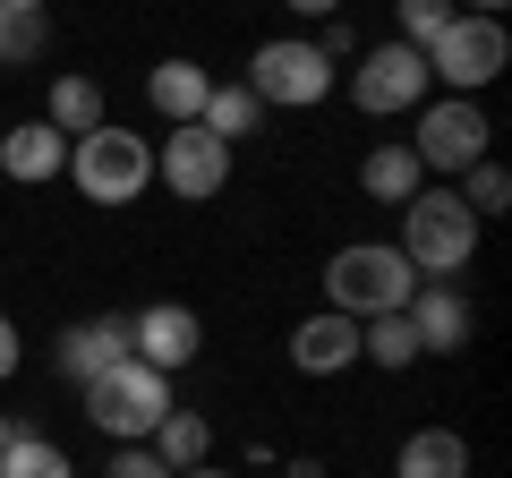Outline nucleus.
Instances as JSON below:
<instances>
[{"label": "nucleus", "instance_id": "nucleus-1", "mask_svg": "<svg viewBox=\"0 0 512 478\" xmlns=\"http://www.w3.org/2000/svg\"><path fill=\"white\" fill-rule=\"evenodd\" d=\"M478 231H487V222H478L453 188H419V197L402 205V239H393V248L410 257V274H419V282H453V274H470Z\"/></svg>", "mask_w": 512, "mask_h": 478}, {"label": "nucleus", "instance_id": "nucleus-2", "mask_svg": "<svg viewBox=\"0 0 512 478\" xmlns=\"http://www.w3.org/2000/svg\"><path fill=\"white\" fill-rule=\"evenodd\" d=\"M410 291H419V274H410V257L393 248V239H350V248H333L325 265V308L342 316H402Z\"/></svg>", "mask_w": 512, "mask_h": 478}, {"label": "nucleus", "instance_id": "nucleus-3", "mask_svg": "<svg viewBox=\"0 0 512 478\" xmlns=\"http://www.w3.org/2000/svg\"><path fill=\"white\" fill-rule=\"evenodd\" d=\"M69 180H77V197H86V205H137L154 188V137L120 129V120L69 137Z\"/></svg>", "mask_w": 512, "mask_h": 478}, {"label": "nucleus", "instance_id": "nucleus-4", "mask_svg": "<svg viewBox=\"0 0 512 478\" xmlns=\"http://www.w3.org/2000/svg\"><path fill=\"white\" fill-rule=\"evenodd\" d=\"M77 393H86V419L103 427L111 444H146L154 419L171 410V376L146 368V359H120V368H103L94 385H77Z\"/></svg>", "mask_w": 512, "mask_h": 478}, {"label": "nucleus", "instance_id": "nucleus-5", "mask_svg": "<svg viewBox=\"0 0 512 478\" xmlns=\"http://www.w3.org/2000/svg\"><path fill=\"white\" fill-rule=\"evenodd\" d=\"M504 60H512L504 18H470V9H453V26L427 43V86H444V94H487L495 77H504Z\"/></svg>", "mask_w": 512, "mask_h": 478}, {"label": "nucleus", "instance_id": "nucleus-6", "mask_svg": "<svg viewBox=\"0 0 512 478\" xmlns=\"http://www.w3.org/2000/svg\"><path fill=\"white\" fill-rule=\"evenodd\" d=\"M333 77H342V69H333L308 35H274V43H256V60H248L239 86H248L256 103H274V111H308V103L333 94Z\"/></svg>", "mask_w": 512, "mask_h": 478}, {"label": "nucleus", "instance_id": "nucleus-7", "mask_svg": "<svg viewBox=\"0 0 512 478\" xmlns=\"http://www.w3.org/2000/svg\"><path fill=\"white\" fill-rule=\"evenodd\" d=\"M487 111H478V94H436V103H419V137H410V154H419V171H444V180H461L470 163H487Z\"/></svg>", "mask_w": 512, "mask_h": 478}, {"label": "nucleus", "instance_id": "nucleus-8", "mask_svg": "<svg viewBox=\"0 0 512 478\" xmlns=\"http://www.w3.org/2000/svg\"><path fill=\"white\" fill-rule=\"evenodd\" d=\"M350 103H359L367 120L419 111L427 103V52H410V43H367V52L350 60Z\"/></svg>", "mask_w": 512, "mask_h": 478}, {"label": "nucleus", "instance_id": "nucleus-9", "mask_svg": "<svg viewBox=\"0 0 512 478\" xmlns=\"http://www.w3.org/2000/svg\"><path fill=\"white\" fill-rule=\"evenodd\" d=\"M154 180H163L180 205H205V197H222V188H231V146H222V137H205L197 120H188V129H171L163 146H154Z\"/></svg>", "mask_w": 512, "mask_h": 478}, {"label": "nucleus", "instance_id": "nucleus-10", "mask_svg": "<svg viewBox=\"0 0 512 478\" xmlns=\"http://www.w3.org/2000/svg\"><path fill=\"white\" fill-rule=\"evenodd\" d=\"M197 350H205V325H197V308H180V299H154V308L128 316V359H146V368L180 376Z\"/></svg>", "mask_w": 512, "mask_h": 478}, {"label": "nucleus", "instance_id": "nucleus-11", "mask_svg": "<svg viewBox=\"0 0 512 478\" xmlns=\"http://www.w3.org/2000/svg\"><path fill=\"white\" fill-rule=\"evenodd\" d=\"M402 316L419 333V359H461V342H470V299H461V282H419Z\"/></svg>", "mask_w": 512, "mask_h": 478}, {"label": "nucleus", "instance_id": "nucleus-12", "mask_svg": "<svg viewBox=\"0 0 512 478\" xmlns=\"http://www.w3.org/2000/svg\"><path fill=\"white\" fill-rule=\"evenodd\" d=\"M291 368H299V376H342V368H359V316H342V308L299 316V325H291Z\"/></svg>", "mask_w": 512, "mask_h": 478}, {"label": "nucleus", "instance_id": "nucleus-13", "mask_svg": "<svg viewBox=\"0 0 512 478\" xmlns=\"http://www.w3.org/2000/svg\"><path fill=\"white\" fill-rule=\"evenodd\" d=\"M128 359V316H86V325H69L52 342V368L69 376V385H94L103 368H120Z\"/></svg>", "mask_w": 512, "mask_h": 478}, {"label": "nucleus", "instance_id": "nucleus-14", "mask_svg": "<svg viewBox=\"0 0 512 478\" xmlns=\"http://www.w3.org/2000/svg\"><path fill=\"white\" fill-rule=\"evenodd\" d=\"M0 171L18 188H43V180H60L69 171V137L52 129V120H18V129L0 137Z\"/></svg>", "mask_w": 512, "mask_h": 478}, {"label": "nucleus", "instance_id": "nucleus-15", "mask_svg": "<svg viewBox=\"0 0 512 478\" xmlns=\"http://www.w3.org/2000/svg\"><path fill=\"white\" fill-rule=\"evenodd\" d=\"M205 94H214V77H205L197 60H163V69L146 77V103L163 111V129H188V120L205 111Z\"/></svg>", "mask_w": 512, "mask_h": 478}, {"label": "nucleus", "instance_id": "nucleus-16", "mask_svg": "<svg viewBox=\"0 0 512 478\" xmlns=\"http://www.w3.org/2000/svg\"><path fill=\"white\" fill-rule=\"evenodd\" d=\"M146 444H154V461H163V470H197V461H214V427H205L197 410H180V402L154 419Z\"/></svg>", "mask_w": 512, "mask_h": 478}, {"label": "nucleus", "instance_id": "nucleus-17", "mask_svg": "<svg viewBox=\"0 0 512 478\" xmlns=\"http://www.w3.org/2000/svg\"><path fill=\"white\" fill-rule=\"evenodd\" d=\"M393 478H470V444L453 427H419L402 444V461H393Z\"/></svg>", "mask_w": 512, "mask_h": 478}, {"label": "nucleus", "instance_id": "nucleus-18", "mask_svg": "<svg viewBox=\"0 0 512 478\" xmlns=\"http://www.w3.org/2000/svg\"><path fill=\"white\" fill-rule=\"evenodd\" d=\"M43 120H52L60 137H86V129H103L111 120V103H103V86H94V77H52V103H43Z\"/></svg>", "mask_w": 512, "mask_h": 478}, {"label": "nucleus", "instance_id": "nucleus-19", "mask_svg": "<svg viewBox=\"0 0 512 478\" xmlns=\"http://www.w3.org/2000/svg\"><path fill=\"white\" fill-rule=\"evenodd\" d=\"M359 188H367L376 205H410V197L427 188V171H419V154H410V146H376V154L359 163Z\"/></svg>", "mask_w": 512, "mask_h": 478}, {"label": "nucleus", "instance_id": "nucleus-20", "mask_svg": "<svg viewBox=\"0 0 512 478\" xmlns=\"http://www.w3.org/2000/svg\"><path fill=\"white\" fill-rule=\"evenodd\" d=\"M359 359L384 368V376L419 368V333H410V316H367V325H359Z\"/></svg>", "mask_w": 512, "mask_h": 478}, {"label": "nucleus", "instance_id": "nucleus-21", "mask_svg": "<svg viewBox=\"0 0 512 478\" xmlns=\"http://www.w3.org/2000/svg\"><path fill=\"white\" fill-rule=\"evenodd\" d=\"M0 478H77V461L60 453L52 436H35V427H18V436L0 444Z\"/></svg>", "mask_w": 512, "mask_h": 478}, {"label": "nucleus", "instance_id": "nucleus-22", "mask_svg": "<svg viewBox=\"0 0 512 478\" xmlns=\"http://www.w3.org/2000/svg\"><path fill=\"white\" fill-rule=\"evenodd\" d=\"M256 111H265V103H256V94H248V86L231 77V86H214V94H205L197 129H205V137H222V146H239V137L256 129Z\"/></svg>", "mask_w": 512, "mask_h": 478}, {"label": "nucleus", "instance_id": "nucleus-23", "mask_svg": "<svg viewBox=\"0 0 512 478\" xmlns=\"http://www.w3.org/2000/svg\"><path fill=\"white\" fill-rule=\"evenodd\" d=\"M453 197L470 205L478 222H495V214H504V205H512V171H504V163H470V171H461V180H453Z\"/></svg>", "mask_w": 512, "mask_h": 478}, {"label": "nucleus", "instance_id": "nucleus-24", "mask_svg": "<svg viewBox=\"0 0 512 478\" xmlns=\"http://www.w3.org/2000/svg\"><path fill=\"white\" fill-rule=\"evenodd\" d=\"M43 43V9H0V69H35Z\"/></svg>", "mask_w": 512, "mask_h": 478}, {"label": "nucleus", "instance_id": "nucleus-25", "mask_svg": "<svg viewBox=\"0 0 512 478\" xmlns=\"http://www.w3.org/2000/svg\"><path fill=\"white\" fill-rule=\"evenodd\" d=\"M453 9H461V0H393V18H402V35H393V43L427 52V43H436L444 26H453Z\"/></svg>", "mask_w": 512, "mask_h": 478}, {"label": "nucleus", "instance_id": "nucleus-26", "mask_svg": "<svg viewBox=\"0 0 512 478\" xmlns=\"http://www.w3.org/2000/svg\"><path fill=\"white\" fill-rule=\"evenodd\" d=\"M103 478H180V470H163L154 444H111V470H103Z\"/></svg>", "mask_w": 512, "mask_h": 478}, {"label": "nucleus", "instance_id": "nucleus-27", "mask_svg": "<svg viewBox=\"0 0 512 478\" xmlns=\"http://www.w3.org/2000/svg\"><path fill=\"white\" fill-rule=\"evenodd\" d=\"M18 359H26V342H18V325H9V316H0V385H9V376H18Z\"/></svg>", "mask_w": 512, "mask_h": 478}, {"label": "nucleus", "instance_id": "nucleus-28", "mask_svg": "<svg viewBox=\"0 0 512 478\" xmlns=\"http://www.w3.org/2000/svg\"><path fill=\"white\" fill-rule=\"evenodd\" d=\"M282 9H291V18H316V26H325V18H342V0H282Z\"/></svg>", "mask_w": 512, "mask_h": 478}, {"label": "nucleus", "instance_id": "nucleus-29", "mask_svg": "<svg viewBox=\"0 0 512 478\" xmlns=\"http://www.w3.org/2000/svg\"><path fill=\"white\" fill-rule=\"evenodd\" d=\"M282 478H325V461H308V453H299V461H282Z\"/></svg>", "mask_w": 512, "mask_h": 478}, {"label": "nucleus", "instance_id": "nucleus-30", "mask_svg": "<svg viewBox=\"0 0 512 478\" xmlns=\"http://www.w3.org/2000/svg\"><path fill=\"white\" fill-rule=\"evenodd\" d=\"M470 18H504V0H470Z\"/></svg>", "mask_w": 512, "mask_h": 478}, {"label": "nucleus", "instance_id": "nucleus-31", "mask_svg": "<svg viewBox=\"0 0 512 478\" xmlns=\"http://www.w3.org/2000/svg\"><path fill=\"white\" fill-rule=\"evenodd\" d=\"M180 478H231V470H214V461H197V470H180Z\"/></svg>", "mask_w": 512, "mask_h": 478}, {"label": "nucleus", "instance_id": "nucleus-32", "mask_svg": "<svg viewBox=\"0 0 512 478\" xmlns=\"http://www.w3.org/2000/svg\"><path fill=\"white\" fill-rule=\"evenodd\" d=\"M9 436H18V419H9V410H0V444H9Z\"/></svg>", "mask_w": 512, "mask_h": 478}, {"label": "nucleus", "instance_id": "nucleus-33", "mask_svg": "<svg viewBox=\"0 0 512 478\" xmlns=\"http://www.w3.org/2000/svg\"><path fill=\"white\" fill-rule=\"evenodd\" d=\"M0 9H43V0H0Z\"/></svg>", "mask_w": 512, "mask_h": 478}]
</instances>
